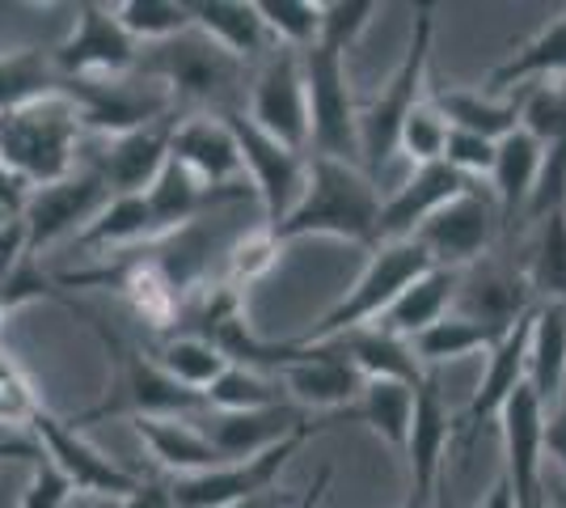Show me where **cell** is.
Returning <instances> with one entry per match:
<instances>
[{
  "mask_svg": "<svg viewBox=\"0 0 566 508\" xmlns=\"http://www.w3.org/2000/svg\"><path fill=\"white\" fill-rule=\"evenodd\" d=\"M457 280H461V271H452V267H427L415 284L398 292V301L377 318V326L410 343L419 331H427L431 322H440L452 310Z\"/></svg>",
  "mask_w": 566,
  "mask_h": 508,
  "instance_id": "1f68e13d",
  "label": "cell"
},
{
  "mask_svg": "<svg viewBox=\"0 0 566 508\" xmlns=\"http://www.w3.org/2000/svg\"><path fill=\"white\" fill-rule=\"evenodd\" d=\"M169 157L187 169L190 178H199L208 191H241V183H245L233 132L220 115L178 120L174 136H169Z\"/></svg>",
  "mask_w": 566,
  "mask_h": 508,
  "instance_id": "d6986e66",
  "label": "cell"
},
{
  "mask_svg": "<svg viewBox=\"0 0 566 508\" xmlns=\"http://www.w3.org/2000/svg\"><path fill=\"white\" fill-rule=\"evenodd\" d=\"M60 90V76L51 64V51H0V115L18 111L25 102H39Z\"/></svg>",
  "mask_w": 566,
  "mask_h": 508,
  "instance_id": "74e56055",
  "label": "cell"
},
{
  "mask_svg": "<svg viewBox=\"0 0 566 508\" xmlns=\"http://www.w3.org/2000/svg\"><path fill=\"white\" fill-rule=\"evenodd\" d=\"M115 22L127 30L136 48H157L190 30V4L187 0H123L111 4Z\"/></svg>",
  "mask_w": 566,
  "mask_h": 508,
  "instance_id": "f35d334b",
  "label": "cell"
},
{
  "mask_svg": "<svg viewBox=\"0 0 566 508\" xmlns=\"http://www.w3.org/2000/svg\"><path fill=\"white\" fill-rule=\"evenodd\" d=\"M449 445L452 419L440 398L436 377H427L415 394V424H410V445H406V466H410V496L423 505L436 500V484L449 475Z\"/></svg>",
  "mask_w": 566,
  "mask_h": 508,
  "instance_id": "44dd1931",
  "label": "cell"
},
{
  "mask_svg": "<svg viewBox=\"0 0 566 508\" xmlns=\"http://www.w3.org/2000/svg\"><path fill=\"white\" fill-rule=\"evenodd\" d=\"M499 428H503V479L516 496V508H542L545 496V412L542 403L533 398V390L520 386L503 412H499Z\"/></svg>",
  "mask_w": 566,
  "mask_h": 508,
  "instance_id": "2e32d148",
  "label": "cell"
},
{
  "mask_svg": "<svg viewBox=\"0 0 566 508\" xmlns=\"http://www.w3.org/2000/svg\"><path fill=\"white\" fill-rule=\"evenodd\" d=\"M431 106L452 132H470L482 141H503L507 132L520 127V90L516 94H486V90H431Z\"/></svg>",
  "mask_w": 566,
  "mask_h": 508,
  "instance_id": "f1b7e54d",
  "label": "cell"
},
{
  "mask_svg": "<svg viewBox=\"0 0 566 508\" xmlns=\"http://www.w3.org/2000/svg\"><path fill=\"white\" fill-rule=\"evenodd\" d=\"M563 76H566V9H558L528 43H520L495 73H491L486 94H516V90L542 85V81H563Z\"/></svg>",
  "mask_w": 566,
  "mask_h": 508,
  "instance_id": "4316f807",
  "label": "cell"
},
{
  "mask_svg": "<svg viewBox=\"0 0 566 508\" xmlns=\"http://www.w3.org/2000/svg\"><path fill=\"white\" fill-rule=\"evenodd\" d=\"M444 141H449V123L440 120V111L431 106V97H423L406 123H401L398 136V157H406L410 166H431L444 157Z\"/></svg>",
  "mask_w": 566,
  "mask_h": 508,
  "instance_id": "ee69618b",
  "label": "cell"
},
{
  "mask_svg": "<svg viewBox=\"0 0 566 508\" xmlns=\"http://www.w3.org/2000/svg\"><path fill=\"white\" fill-rule=\"evenodd\" d=\"M18 217V212H13V208H4V204H0V229H4V225H9V220Z\"/></svg>",
  "mask_w": 566,
  "mask_h": 508,
  "instance_id": "91938a15",
  "label": "cell"
},
{
  "mask_svg": "<svg viewBox=\"0 0 566 508\" xmlns=\"http://www.w3.org/2000/svg\"><path fill=\"white\" fill-rule=\"evenodd\" d=\"M136 73L157 81L174 97V106H190V102H212L220 90H229L241 73V64L190 25L187 34H178L169 43L140 48Z\"/></svg>",
  "mask_w": 566,
  "mask_h": 508,
  "instance_id": "52a82bcc",
  "label": "cell"
},
{
  "mask_svg": "<svg viewBox=\"0 0 566 508\" xmlns=\"http://www.w3.org/2000/svg\"><path fill=\"white\" fill-rule=\"evenodd\" d=\"M415 394H419V390L401 386V382H364L359 398H355L343 415L368 424L389 449H398L401 458H406L410 424H415Z\"/></svg>",
  "mask_w": 566,
  "mask_h": 508,
  "instance_id": "836d02e7",
  "label": "cell"
},
{
  "mask_svg": "<svg viewBox=\"0 0 566 508\" xmlns=\"http://www.w3.org/2000/svg\"><path fill=\"white\" fill-rule=\"evenodd\" d=\"M275 373L287 398L313 412H347L364 390V377L326 343H283V361Z\"/></svg>",
  "mask_w": 566,
  "mask_h": 508,
  "instance_id": "9a60e30c",
  "label": "cell"
},
{
  "mask_svg": "<svg viewBox=\"0 0 566 508\" xmlns=\"http://www.w3.org/2000/svg\"><path fill=\"white\" fill-rule=\"evenodd\" d=\"M495 238V208L486 204V195L470 187L465 195H457L452 204H444L436 217H427L410 242L423 246V255L431 259V267H465L482 263L486 250Z\"/></svg>",
  "mask_w": 566,
  "mask_h": 508,
  "instance_id": "5bb4252c",
  "label": "cell"
},
{
  "mask_svg": "<svg viewBox=\"0 0 566 508\" xmlns=\"http://www.w3.org/2000/svg\"><path fill=\"white\" fill-rule=\"evenodd\" d=\"M237 195L241 191H208L199 178H190L187 169L169 157L161 174L153 178V187L144 191V199H148L157 238H166V234H182L187 225H195L212 204H224V199H237Z\"/></svg>",
  "mask_w": 566,
  "mask_h": 508,
  "instance_id": "f546056e",
  "label": "cell"
},
{
  "mask_svg": "<svg viewBox=\"0 0 566 508\" xmlns=\"http://www.w3.org/2000/svg\"><path fill=\"white\" fill-rule=\"evenodd\" d=\"M520 127L537 145L566 141V76L563 81H542V85L520 90Z\"/></svg>",
  "mask_w": 566,
  "mask_h": 508,
  "instance_id": "7bdbcfd3",
  "label": "cell"
},
{
  "mask_svg": "<svg viewBox=\"0 0 566 508\" xmlns=\"http://www.w3.org/2000/svg\"><path fill=\"white\" fill-rule=\"evenodd\" d=\"M431 508H452V496H449V475L436 484V500H431Z\"/></svg>",
  "mask_w": 566,
  "mask_h": 508,
  "instance_id": "680465c9",
  "label": "cell"
},
{
  "mask_svg": "<svg viewBox=\"0 0 566 508\" xmlns=\"http://www.w3.org/2000/svg\"><path fill=\"white\" fill-rule=\"evenodd\" d=\"M97 335L106 339V348H115L118 364H123V403H118V407L136 412V419H140V415H153V419H190L195 412H208L203 394L178 386L174 377H166V373L157 369V361L140 356L136 348H123L102 322H97Z\"/></svg>",
  "mask_w": 566,
  "mask_h": 508,
  "instance_id": "ffe728a7",
  "label": "cell"
},
{
  "mask_svg": "<svg viewBox=\"0 0 566 508\" xmlns=\"http://www.w3.org/2000/svg\"><path fill=\"white\" fill-rule=\"evenodd\" d=\"M503 331L495 326H486V322H473V318H461V314H444L440 322H431L427 331L410 339V352L419 356V364H444V361H461V356H470V352H491Z\"/></svg>",
  "mask_w": 566,
  "mask_h": 508,
  "instance_id": "d590c367",
  "label": "cell"
},
{
  "mask_svg": "<svg viewBox=\"0 0 566 508\" xmlns=\"http://www.w3.org/2000/svg\"><path fill=\"white\" fill-rule=\"evenodd\" d=\"M39 462L43 458V449H39V440L34 436H0V462Z\"/></svg>",
  "mask_w": 566,
  "mask_h": 508,
  "instance_id": "11a10c76",
  "label": "cell"
},
{
  "mask_svg": "<svg viewBox=\"0 0 566 508\" xmlns=\"http://www.w3.org/2000/svg\"><path fill=\"white\" fill-rule=\"evenodd\" d=\"M72 500V484L51 466L48 458L34 462V475L25 484L22 508H64Z\"/></svg>",
  "mask_w": 566,
  "mask_h": 508,
  "instance_id": "f907efd6",
  "label": "cell"
},
{
  "mask_svg": "<svg viewBox=\"0 0 566 508\" xmlns=\"http://www.w3.org/2000/svg\"><path fill=\"white\" fill-rule=\"evenodd\" d=\"M43 412V398L34 394L30 377L22 373V364L9 352H0V424H22L30 428V419Z\"/></svg>",
  "mask_w": 566,
  "mask_h": 508,
  "instance_id": "bcb514c9",
  "label": "cell"
},
{
  "mask_svg": "<svg viewBox=\"0 0 566 508\" xmlns=\"http://www.w3.org/2000/svg\"><path fill=\"white\" fill-rule=\"evenodd\" d=\"M140 48L115 22L111 4H76L69 39L51 48V64L60 81H102V76L136 73Z\"/></svg>",
  "mask_w": 566,
  "mask_h": 508,
  "instance_id": "30bf717a",
  "label": "cell"
},
{
  "mask_svg": "<svg viewBox=\"0 0 566 508\" xmlns=\"http://www.w3.org/2000/svg\"><path fill=\"white\" fill-rule=\"evenodd\" d=\"M427 267H431V259L423 255V246L410 242V238H406V242L373 246V259L359 271V280L308 326L305 335L292 339V343H326V339L343 335V331H355V326H373V322L398 301V292L406 289V284H415Z\"/></svg>",
  "mask_w": 566,
  "mask_h": 508,
  "instance_id": "277c9868",
  "label": "cell"
},
{
  "mask_svg": "<svg viewBox=\"0 0 566 508\" xmlns=\"http://www.w3.org/2000/svg\"><path fill=\"white\" fill-rule=\"evenodd\" d=\"M220 120L229 123L237 141V153H241V174H245V187L262 199V212H266V229L280 225L292 204L305 191V174H308V157L296 153V148L271 141L266 132H259L254 123L245 120V111L237 106H224Z\"/></svg>",
  "mask_w": 566,
  "mask_h": 508,
  "instance_id": "ba28073f",
  "label": "cell"
},
{
  "mask_svg": "<svg viewBox=\"0 0 566 508\" xmlns=\"http://www.w3.org/2000/svg\"><path fill=\"white\" fill-rule=\"evenodd\" d=\"M203 403H208V412H266V407H280L283 390L271 373L229 364L212 386L203 390Z\"/></svg>",
  "mask_w": 566,
  "mask_h": 508,
  "instance_id": "60d3db41",
  "label": "cell"
},
{
  "mask_svg": "<svg viewBox=\"0 0 566 508\" xmlns=\"http://www.w3.org/2000/svg\"><path fill=\"white\" fill-rule=\"evenodd\" d=\"M377 9L380 4H373V0H331V4H322V25H317V43L313 48L347 55L355 48V39L368 30Z\"/></svg>",
  "mask_w": 566,
  "mask_h": 508,
  "instance_id": "f6af8a7d",
  "label": "cell"
},
{
  "mask_svg": "<svg viewBox=\"0 0 566 508\" xmlns=\"http://www.w3.org/2000/svg\"><path fill=\"white\" fill-rule=\"evenodd\" d=\"M81 115L69 97L48 94L0 115V169L13 174L25 191L60 183L76 169L81 148Z\"/></svg>",
  "mask_w": 566,
  "mask_h": 508,
  "instance_id": "7a4b0ae2",
  "label": "cell"
},
{
  "mask_svg": "<svg viewBox=\"0 0 566 508\" xmlns=\"http://www.w3.org/2000/svg\"><path fill=\"white\" fill-rule=\"evenodd\" d=\"M431 39H436V4H419L415 9V30H410V48L401 55L398 73L389 76V85H380V94L373 102L359 106V169L377 187L385 166L398 157L401 123L427 97Z\"/></svg>",
  "mask_w": 566,
  "mask_h": 508,
  "instance_id": "3957f363",
  "label": "cell"
},
{
  "mask_svg": "<svg viewBox=\"0 0 566 508\" xmlns=\"http://www.w3.org/2000/svg\"><path fill=\"white\" fill-rule=\"evenodd\" d=\"M187 4H190V25L203 39H212L224 55H233L237 64L275 51L266 25L259 18V9H254V0H187Z\"/></svg>",
  "mask_w": 566,
  "mask_h": 508,
  "instance_id": "484cf974",
  "label": "cell"
},
{
  "mask_svg": "<svg viewBox=\"0 0 566 508\" xmlns=\"http://www.w3.org/2000/svg\"><path fill=\"white\" fill-rule=\"evenodd\" d=\"M229 508H292V500L283 496V491H259V496H250V500H237V505H229Z\"/></svg>",
  "mask_w": 566,
  "mask_h": 508,
  "instance_id": "9f6ffc18",
  "label": "cell"
},
{
  "mask_svg": "<svg viewBox=\"0 0 566 508\" xmlns=\"http://www.w3.org/2000/svg\"><path fill=\"white\" fill-rule=\"evenodd\" d=\"M301 76L313 157L359 166V102L347 81V55H334L326 48L301 51Z\"/></svg>",
  "mask_w": 566,
  "mask_h": 508,
  "instance_id": "5b68a950",
  "label": "cell"
},
{
  "mask_svg": "<svg viewBox=\"0 0 566 508\" xmlns=\"http://www.w3.org/2000/svg\"><path fill=\"white\" fill-rule=\"evenodd\" d=\"M520 271L537 305H566V208L537 220V238Z\"/></svg>",
  "mask_w": 566,
  "mask_h": 508,
  "instance_id": "e575fe53",
  "label": "cell"
},
{
  "mask_svg": "<svg viewBox=\"0 0 566 508\" xmlns=\"http://www.w3.org/2000/svg\"><path fill=\"white\" fill-rule=\"evenodd\" d=\"M542 445H545V462L554 458L566 470V390L558 394V403H554V407L545 412Z\"/></svg>",
  "mask_w": 566,
  "mask_h": 508,
  "instance_id": "f5cc1de1",
  "label": "cell"
},
{
  "mask_svg": "<svg viewBox=\"0 0 566 508\" xmlns=\"http://www.w3.org/2000/svg\"><path fill=\"white\" fill-rule=\"evenodd\" d=\"M326 348L338 352L364 382H401V386H415V390L427 382V369L410 352V343L389 335V331H380L377 322L326 339Z\"/></svg>",
  "mask_w": 566,
  "mask_h": 508,
  "instance_id": "d4e9b609",
  "label": "cell"
},
{
  "mask_svg": "<svg viewBox=\"0 0 566 508\" xmlns=\"http://www.w3.org/2000/svg\"><path fill=\"white\" fill-rule=\"evenodd\" d=\"M178 120H182V115H166V120L148 123L140 132L115 136V141H106L102 153H94L85 166L106 183L111 195H144L153 187V178L161 174V166L169 162V136H174Z\"/></svg>",
  "mask_w": 566,
  "mask_h": 508,
  "instance_id": "ac0fdd59",
  "label": "cell"
},
{
  "mask_svg": "<svg viewBox=\"0 0 566 508\" xmlns=\"http://www.w3.org/2000/svg\"><path fill=\"white\" fill-rule=\"evenodd\" d=\"M60 94L76 106L81 127L106 136V141L140 132V127L166 120V115H178L174 97L140 73L102 76V81H60Z\"/></svg>",
  "mask_w": 566,
  "mask_h": 508,
  "instance_id": "8992f818",
  "label": "cell"
},
{
  "mask_svg": "<svg viewBox=\"0 0 566 508\" xmlns=\"http://www.w3.org/2000/svg\"><path fill=\"white\" fill-rule=\"evenodd\" d=\"M537 174H542V145L524 127L507 132L495 145V166H491V191H495L507 229L516 225V217H524L533 187H537Z\"/></svg>",
  "mask_w": 566,
  "mask_h": 508,
  "instance_id": "d6a6232c",
  "label": "cell"
},
{
  "mask_svg": "<svg viewBox=\"0 0 566 508\" xmlns=\"http://www.w3.org/2000/svg\"><path fill=\"white\" fill-rule=\"evenodd\" d=\"M380 187L352 162L308 157L305 191L292 204V212L271 225L275 242L296 238H343V242L377 246Z\"/></svg>",
  "mask_w": 566,
  "mask_h": 508,
  "instance_id": "6da1fadb",
  "label": "cell"
},
{
  "mask_svg": "<svg viewBox=\"0 0 566 508\" xmlns=\"http://www.w3.org/2000/svg\"><path fill=\"white\" fill-rule=\"evenodd\" d=\"M245 120L271 141L305 153L308 148V111H305V76H301V51L275 48L262 60V73L250 94Z\"/></svg>",
  "mask_w": 566,
  "mask_h": 508,
  "instance_id": "4fadbf2b",
  "label": "cell"
},
{
  "mask_svg": "<svg viewBox=\"0 0 566 508\" xmlns=\"http://www.w3.org/2000/svg\"><path fill=\"white\" fill-rule=\"evenodd\" d=\"M271 43L283 51H308L317 43L322 4L317 0H254Z\"/></svg>",
  "mask_w": 566,
  "mask_h": 508,
  "instance_id": "b9f144b4",
  "label": "cell"
},
{
  "mask_svg": "<svg viewBox=\"0 0 566 508\" xmlns=\"http://www.w3.org/2000/svg\"><path fill=\"white\" fill-rule=\"evenodd\" d=\"M280 259V242L271 238V229L262 225L259 234H245L241 242L229 250V289H241V284H254L259 276H266Z\"/></svg>",
  "mask_w": 566,
  "mask_h": 508,
  "instance_id": "7dc6e473",
  "label": "cell"
},
{
  "mask_svg": "<svg viewBox=\"0 0 566 508\" xmlns=\"http://www.w3.org/2000/svg\"><path fill=\"white\" fill-rule=\"evenodd\" d=\"M157 369L166 373V377H174L178 386L195 390V394H203V390L212 386L216 377L229 369V361H224V352L216 348V343H208L203 335H178L169 339V343H161L157 348Z\"/></svg>",
  "mask_w": 566,
  "mask_h": 508,
  "instance_id": "ab89813d",
  "label": "cell"
},
{
  "mask_svg": "<svg viewBox=\"0 0 566 508\" xmlns=\"http://www.w3.org/2000/svg\"><path fill=\"white\" fill-rule=\"evenodd\" d=\"M106 204H111V191L90 166H76L69 178L25 191L18 217L25 220V234H30V255H39L43 246L60 242L69 234L76 238Z\"/></svg>",
  "mask_w": 566,
  "mask_h": 508,
  "instance_id": "7c38bea8",
  "label": "cell"
},
{
  "mask_svg": "<svg viewBox=\"0 0 566 508\" xmlns=\"http://www.w3.org/2000/svg\"><path fill=\"white\" fill-rule=\"evenodd\" d=\"M115 508H174L169 505V484H140L132 496L115 500Z\"/></svg>",
  "mask_w": 566,
  "mask_h": 508,
  "instance_id": "db71d44e",
  "label": "cell"
},
{
  "mask_svg": "<svg viewBox=\"0 0 566 508\" xmlns=\"http://www.w3.org/2000/svg\"><path fill=\"white\" fill-rule=\"evenodd\" d=\"M537 310V305H533ZM533 310H524V314L503 331L495 348L486 352V369H482V382L473 390L470 407H465V419H461V428L465 433H478L482 424H491L499 419L503 412V403L524 386V356H528V326H533Z\"/></svg>",
  "mask_w": 566,
  "mask_h": 508,
  "instance_id": "603a6c76",
  "label": "cell"
},
{
  "mask_svg": "<svg viewBox=\"0 0 566 508\" xmlns=\"http://www.w3.org/2000/svg\"><path fill=\"white\" fill-rule=\"evenodd\" d=\"M401 508H431V505H423L419 496H406V505H401Z\"/></svg>",
  "mask_w": 566,
  "mask_h": 508,
  "instance_id": "94428289",
  "label": "cell"
},
{
  "mask_svg": "<svg viewBox=\"0 0 566 508\" xmlns=\"http://www.w3.org/2000/svg\"><path fill=\"white\" fill-rule=\"evenodd\" d=\"M533 292L524 284V271L507 263H473L461 271L457 280V297H452V314L486 322L495 331H507L524 310H533Z\"/></svg>",
  "mask_w": 566,
  "mask_h": 508,
  "instance_id": "7402d4cb",
  "label": "cell"
},
{
  "mask_svg": "<svg viewBox=\"0 0 566 508\" xmlns=\"http://www.w3.org/2000/svg\"><path fill=\"white\" fill-rule=\"evenodd\" d=\"M495 145L499 141H482V136H470V132H452L444 141V166H452L461 178H491V166H495Z\"/></svg>",
  "mask_w": 566,
  "mask_h": 508,
  "instance_id": "c3c4849f",
  "label": "cell"
},
{
  "mask_svg": "<svg viewBox=\"0 0 566 508\" xmlns=\"http://www.w3.org/2000/svg\"><path fill=\"white\" fill-rule=\"evenodd\" d=\"M25 301H60V289L39 271V255H25L22 263L13 267V276L0 284V305H4V314L25 305Z\"/></svg>",
  "mask_w": 566,
  "mask_h": 508,
  "instance_id": "681fc988",
  "label": "cell"
},
{
  "mask_svg": "<svg viewBox=\"0 0 566 508\" xmlns=\"http://www.w3.org/2000/svg\"><path fill=\"white\" fill-rule=\"evenodd\" d=\"M30 436L39 440L43 458L69 479L72 491H90V496L123 500V496H132V491L144 484L140 475L123 470V466L106 458L102 449H94L72 419H60V415H51L48 407L30 419Z\"/></svg>",
  "mask_w": 566,
  "mask_h": 508,
  "instance_id": "8fae6325",
  "label": "cell"
},
{
  "mask_svg": "<svg viewBox=\"0 0 566 508\" xmlns=\"http://www.w3.org/2000/svg\"><path fill=\"white\" fill-rule=\"evenodd\" d=\"M153 238L157 229H153V212L144 195H111V204L76 234V242L85 250H115V246L153 242Z\"/></svg>",
  "mask_w": 566,
  "mask_h": 508,
  "instance_id": "8d00e7d4",
  "label": "cell"
},
{
  "mask_svg": "<svg viewBox=\"0 0 566 508\" xmlns=\"http://www.w3.org/2000/svg\"><path fill=\"white\" fill-rule=\"evenodd\" d=\"M136 433L153 449L157 466H166L174 479H190V475L224 466L220 449L203 436V428L195 419H153V415H140Z\"/></svg>",
  "mask_w": 566,
  "mask_h": 508,
  "instance_id": "4dcf8cb0",
  "label": "cell"
},
{
  "mask_svg": "<svg viewBox=\"0 0 566 508\" xmlns=\"http://www.w3.org/2000/svg\"><path fill=\"white\" fill-rule=\"evenodd\" d=\"M478 508H516V496H512V487H507V479H503V475H499L495 487H491V496H486Z\"/></svg>",
  "mask_w": 566,
  "mask_h": 508,
  "instance_id": "6f0895ef",
  "label": "cell"
},
{
  "mask_svg": "<svg viewBox=\"0 0 566 508\" xmlns=\"http://www.w3.org/2000/svg\"><path fill=\"white\" fill-rule=\"evenodd\" d=\"M308 419L301 415V407H266V412H208L199 419L203 436L220 449L224 462L254 458L262 449L280 445L283 436H292L296 428H305Z\"/></svg>",
  "mask_w": 566,
  "mask_h": 508,
  "instance_id": "cb8c5ba5",
  "label": "cell"
},
{
  "mask_svg": "<svg viewBox=\"0 0 566 508\" xmlns=\"http://www.w3.org/2000/svg\"><path fill=\"white\" fill-rule=\"evenodd\" d=\"M30 255V234H25V220L13 217L4 229H0V284L13 276V267Z\"/></svg>",
  "mask_w": 566,
  "mask_h": 508,
  "instance_id": "816d5d0a",
  "label": "cell"
},
{
  "mask_svg": "<svg viewBox=\"0 0 566 508\" xmlns=\"http://www.w3.org/2000/svg\"><path fill=\"white\" fill-rule=\"evenodd\" d=\"M473 183L461 178L444 162L431 166H410V174L401 178L394 191L380 195V220H377V246L380 242H406L415 238V229L427 217H436L444 204H452L457 195H465Z\"/></svg>",
  "mask_w": 566,
  "mask_h": 508,
  "instance_id": "e0dca14e",
  "label": "cell"
},
{
  "mask_svg": "<svg viewBox=\"0 0 566 508\" xmlns=\"http://www.w3.org/2000/svg\"><path fill=\"white\" fill-rule=\"evenodd\" d=\"M0 318H4V305H0Z\"/></svg>",
  "mask_w": 566,
  "mask_h": 508,
  "instance_id": "6125c7cd",
  "label": "cell"
},
{
  "mask_svg": "<svg viewBox=\"0 0 566 508\" xmlns=\"http://www.w3.org/2000/svg\"><path fill=\"white\" fill-rule=\"evenodd\" d=\"M317 433V424H305L292 436H283L280 445L262 449L254 458L241 462H224L216 470H203V475H190V479H169V505L174 508H229L237 500H250L259 491H271L280 470L292 462V454L305 445L308 436Z\"/></svg>",
  "mask_w": 566,
  "mask_h": 508,
  "instance_id": "9c48e42d",
  "label": "cell"
},
{
  "mask_svg": "<svg viewBox=\"0 0 566 508\" xmlns=\"http://www.w3.org/2000/svg\"><path fill=\"white\" fill-rule=\"evenodd\" d=\"M524 386L549 412L566 390V305H537L528 326V356H524Z\"/></svg>",
  "mask_w": 566,
  "mask_h": 508,
  "instance_id": "83f0119b",
  "label": "cell"
}]
</instances>
